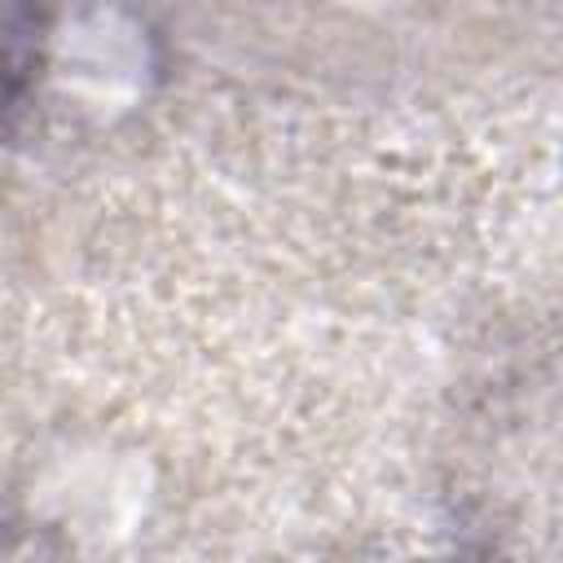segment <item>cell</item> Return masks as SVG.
<instances>
[{"instance_id":"cell-1","label":"cell","mask_w":563,"mask_h":563,"mask_svg":"<svg viewBox=\"0 0 563 563\" xmlns=\"http://www.w3.org/2000/svg\"><path fill=\"white\" fill-rule=\"evenodd\" d=\"M44 62L40 0H0V114L13 110L35 84Z\"/></svg>"}]
</instances>
